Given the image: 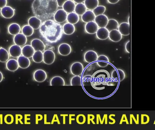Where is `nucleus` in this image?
<instances>
[{"instance_id": "nucleus-1", "label": "nucleus", "mask_w": 155, "mask_h": 130, "mask_svg": "<svg viewBox=\"0 0 155 130\" xmlns=\"http://www.w3.org/2000/svg\"><path fill=\"white\" fill-rule=\"evenodd\" d=\"M39 32L42 37L51 43L59 41L63 34L61 25L52 20L44 21L40 27Z\"/></svg>"}, {"instance_id": "nucleus-2", "label": "nucleus", "mask_w": 155, "mask_h": 130, "mask_svg": "<svg viewBox=\"0 0 155 130\" xmlns=\"http://www.w3.org/2000/svg\"><path fill=\"white\" fill-rule=\"evenodd\" d=\"M53 0H34L31 5L35 16L44 21L52 16L54 11Z\"/></svg>"}, {"instance_id": "nucleus-3", "label": "nucleus", "mask_w": 155, "mask_h": 130, "mask_svg": "<svg viewBox=\"0 0 155 130\" xmlns=\"http://www.w3.org/2000/svg\"><path fill=\"white\" fill-rule=\"evenodd\" d=\"M43 61L45 64L47 65H51L55 61V53L51 50H47L43 53Z\"/></svg>"}, {"instance_id": "nucleus-4", "label": "nucleus", "mask_w": 155, "mask_h": 130, "mask_svg": "<svg viewBox=\"0 0 155 130\" xmlns=\"http://www.w3.org/2000/svg\"><path fill=\"white\" fill-rule=\"evenodd\" d=\"M70 70L71 74L74 76H80L84 70V67L81 62H76L71 65Z\"/></svg>"}, {"instance_id": "nucleus-5", "label": "nucleus", "mask_w": 155, "mask_h": 130, "mask_svg": "<svg viewBox=\"0 0 155 130\" xmlns=\"http://www.w3.org/2000/svg\"><path fill=\"white\" fill-rule=\"evenodd\" d=\"M68 13L63 9L58 10L54 14V19L58 23H62L67 20Z\"/></svg>"}, {"instance_id": "nucleus-6", "label": "nucleus", "mask_w": 155, "mask_h": 130, "mask_svg": "<svg viewBox=\"0 0 155 130\" xmlns=\"http://www.w3.org/2000/svg\"><path fill=\"white\" fill-rule=\"evenodd\" d=\"M15 10L10 6H5L1 9V14L3 18L6 19H11L15 14Z\"/></svg>"}, {"instance_id": "nucleus-7", "label": "nucleus", "mask_w": 155, "mask_h": 130, "mask_svg": "<svg viewBox=\"0 0 155 130\" xmlns=\"http://www.w3.org/2000/svg\"><path fill=\"white\" fill-rule=\"evenodd\" d=\"M33 78L34 80L37 82H44L47 78V73L43 70H38L34 72L33 74Z\"/></svg>"}, {"instance_id": "nucleus-8", "label": "nucleus", "mask_w": 155, "mask_h": 130, "mask_svg": "<svg viewBox=\"0 0 155 130\" xmlns=\"http://www.w3.org/2000/svg\"><path fill=\"white\" fill-rule=\"evenodd\" d=\"M98 57V54L96 51L93 50H89L84 55V60L87 63H92L97 61Z\"/></svg>"}, {"instance_id": "nucleus-9", "label": "nucleus", "mask_w": 155, "mask_h": 130, "mask_svg": "<svg viewBox=\"0 0 155 130\" xmlns=\"http://www.w3.org/2000/svg\"><path fill=\"white\" fill-rule=\"evenodd\" d=\"M9 53L13 57H18L22 54V48L21 46L14 44L9 48Z\"/></svg>"}, {"instance_id": "nucleus-10", "label": "nucleus", "mask_w": 155, "mask_h": 130, "mask_svg": "<svg viewBox=\"0 0 155 130\" xmlns=\"http://www.w3.org/2000/svg\"><path fill=\"white\" fill-rule=\"evenodd\" d=\"M108 18L104 14L96 16L95 17V21L99 28H103L106 27L108 21Z\"/></svg>"}, {"instance_id": "nucleus-11", "label": "nucleus", "mask_w": 155, "mask_h": 130, "mask_svg": "<svg viewBox=\"0 0 155 130\" xmlns=\"http://www.w3.org/2000/svg\"><path fill=\"white\" fill-rule=\"evenodd\" d=\"M58 51L60 55L63 56H68L71 52V48L68 43H61L59 46Z\"/></svg>"}, {"instance_id": "nucleus-12", "label": "nucleus", "mask_w": 155, "mask_h": 130, "mask_svg": "<svg viewBox=\"0 0 155 130\" xmlns=\"http://www.w3.org/2000/svg\"><path fill=\"white\" fill-rule=\"evenodd\" d=\"M98 29V26L94 21L87 23L85 25V31L89 34H95Z\"/></svg>"}, {"instance_id": "nucleus-13", "label": "nucleus", "mask_w": 155, "mask_h": 130, "mask_svg": "<svg viewBox=\"0 0 155 130\" xmlns=\"http://www.w3.org/2000/svg\"><path fill=\"white\" fill-rule=\"evenodd\" d=\"M31 45L34 48V50L43 51L45 49V45L42 41L38 39H34L31 42Z\"/></svg>"}, {"instance_id": "nucleus-14", "label": "nucleus", "mask_w": 155, "mask_h": 130, "mask_svg": "<svg viewBox=\"0 0 155 130\" xmlns=\"http://www.w3.org/2000/svg\"><path fill=\"white\" fill-rule=\"evenodd\" d=\"M13 42L16 45L23 46L27 43V38L22 33H19L14 36Z\"/></svg>"}, {"instance_id": "nucleus-15", "label": "nucleus", "mask_w": 155, "mask_h": 130, "mask_svg": "<svg viewBox=\"0 0 155 130\" xmlns=\"http://www.w3.org/2000/svg\"><path fill=\"white\" fill-rule=\"evenodd\" d=\"M118 30L123 36H128L130 34V25L127 22H123L119 25Z\"/></svg>"}, {"instance_id": "nucleus-16", "label": "nucleus", "mask_w": 155, "mask_h": 130, "mask_svg": "<svg viewBox=\"0 0 155 130\" xmlns=\"http://www.w3.org/2000/svg\"><path fill=\"white\" fill-rule=\"evenodd\" d=\"M28 25L31 26L34 29H39L41 25L42 22L40 19L36 16H32L28 20Z\"/></svg>"}, {"instance_id": "nucleus-17", "label": "nucleus", "mask_w": 155, "mask_h": 130, "mask_svg": "<svg viewBox=\"0 0 155 130\" xmlns=\"http://www.w3.org/2000/svg\"><path fill=\"white\" fill-rule=\"evenodd\" d=\"M96 15L94 14L91 10L87 11L82 15L81 20L84 22L88 23L89 22L93 21L95 20Z\"/></svg>"}, {"instance_id": "nucleus-18", "label": "nucleus", "mask_w": 155, "mask_h": 130, "mask_svg": "<svg viewBox=\"0 0 155 130\" xmlns=\"http://www.w3.org/2000/svg\"><path fill=\"white\" fill-rule=\"evenodd\" d=\"M108 38L114 42H118L122 39V35L118 30H112L109 32Z\"/></svg>"}, {"instance_id": "nucleus-19", "label": "nucleus", "mask_w": 155, "mask_h": 130, "mask_svg": "<svg viewBox=\"0 0 155 130\" xmlns=\"http://www.w3.org/2000/svg\"><path fill=\"white\" fill-rule=\"evenodd\" d=\"M19 67L22 69H26L30 65L31 62L28 58L21 55L18 57V60Z\"/></svg>"}, {"instance_id": "nucleus-20", "label": "nucleus", "mask_w": 155, "mask_h": 130, "mask_svg": "<svg viewBox=\"0 0 155 130\" xmlns=\"http://www.w3.org/2000/svg\"><path fill=\"white\" fill-rule=\"evenodd\" d=\"M109 33V31L105 27H103V28H99L98 29L96 32V35H97V38L99 39L104 40L108 38Z\"/></svg>"}, {"instance_id": "nucleus-21", "label": "nucleus", "mask_w": 155, "mask_h": 130, "mask_svg": "<svg viewBox=\"0 0 155 130\" xmlns=\"http://www.w3.org/2000/svg\"><path fill=\"white\" fill-rule=\"evenodd\" d=\"M75 6H76V4L74 2L71 0H68L64 3L62 7L64 11H65L67 13L69 14L74 11Z\"/></svg>"}, {"instance_id": "nucleus-22", "label": "nucleus", "mask_w": 155, "mask_h": 130, "mask_svg": "<svg viewBox=\"0 0 155 130\" xmlns=\"http://www.w3.org/2000/svg\"><path fill=\"white\" fill-rule=\"evenodd\" d=\"M35 51L31 45H26L22 48V55L28 58H31L32 57Z\"/></svg>"}, {"instance_id": "nucleus-23", "label": "nucleus", "mask_w": 155, "mask_h": 130, "mask_svg": "<svg viewBox=\"0 0 155 130\" xmlns=\"http://www.w3.org/2000/svg\"><path fill=\"white\" fill-rule=\"evenodd\" d=\"M125 72L122 70L118 69L114 70L111 73V77L114 79H118L121 81L124 80L125 78Z\"/></svg>"}, {"instance_id": "nucleus-24", "label": "nucleus", "mask_w": 155, "mask_h": 130, "mask_svg": "<svg viewBox=\"0 0 155 130\" xmlns=\"http://www.w3.org/2000/svg\"><path fill=\"white\" fill-rule=\"evenodd\" d=\"M21 29L20 26L19 24L17 23H12L9 25L8 27V32L9 34L12 35H17L18 33L20 32Z\"/></svg>"}, {"instance_id": "nucleus-25", "label": "nucleus", "mask_w": 155, "mask_h": 130, "mask_svg": "<svg viewBox=\"0 0 155 130\" xmlns=\"http://www.w3.org/2000/svg\"><path fill=\"white\" fill-rule=\"evenodd\" d=\"M6 67L7 69L10 71H15L18 69V63L16 60L12 59L7 61Z\"/></svg>"}, {"instance_id": "nucleus-26", "label": "nucleus", "mask_w": 155, "mask_h": 130, "mask_svg": "<svg viewBox=\"0 0 155 130\" xmlns=\"http://www.w3.org/2000/svg\"><path fill=\"white\" fill-rule=\"evenodd\" d=\"M97 64L101 67H105L108 65L109 60L107 57L104 55H101L98 57L97 60Z\"/></svg>"}, {"instance_id": "nucleus-27", "label": "nucleus", "mask_w": 155, "mask_h": 130, "mask_svg": "<svg viewBox=\"0 0 155 130\" xmlns=\"http://www.w3.org/2000/svg\"><path fill=\"white\" fill-rule=\"evenodd\" d=\"M62 30L63 32L66 35H71L75 32V27L74 24H71L69 23H67L63 25Z\"/></svg>"}, {"instance_id": "nucleus-28", "label": "nucleus", "mask_w": 155, "mask_h": 130, "mask_svg": "<svg viewBox=\"0 0 155 130\" xmlns=\"http://www.w3.org/2000/svg\"><path fill=\"white\" fill-rule=\"evenodd\" d=\"M50 85L51 86H64L65 85V82L64 79L61 77L56 76L51 79L50 81Z\"/></svg>"}, {"instance_id": "nucleus-29", "label": "nucleus", "mask_w": 155, "mask_h": 130, "mask_svg": "<svg viewBox=\"0 0 155 130\" xmlns=\"http://www.w3.org/2000/svg\"><path fill=\"white\" fill-rule=\"evenodd\" d=\"M119 23L117 21L114 19H110L108 20L105 28L110 32L112 30L117 29Z\"/></svg>"}, {"instance_id": "nucleus-30", "label": "nucleus", "mask_w": 155, "mask_h": 130, "mask_svg": "<svg viewBox=\"0 0 155 130\" xmlns=\"http://www.w3.org/2000/svg\"><path fill=\"white\" fill-rule=\"evenodd\" d=\"M67 20L69 23L73 24H76L79 20V16L76 13L73 12L68 14Z\"/></svg>"}, {"instance_id": "nucleus-31", "label": "nucleus", "mask_w": 155, "mask_h": 130, "mask_svg": "<svg viewBox=\"0 0 155 130\" xmlns=\"http://www.w3.org/2000/svg\"><path fill=\"white\" fill-rule=\"evenodd\" d=\"M84 5L87 9L93 10L98 5V0H85Z\"/></svg>"}, {"instance_id": "nucleus-32", "label": "nucleus", "mask_w": 155, "mask_h": 130, "mask_svg": "<svg viewBox=\"0 0 155 130\" xmlns=\"http://www.w3.org/2000/svg\"><path fill=\"white\" fill-rule=\"evenodd\" d=\"M9 58V53L4 48H0V62H5Z\"/></svg>"}, {"instance_id": "nucleus-33", "label": "nucleus", "mask_w": 155, "mask_h": 130, "mask_svg": "<svg viewBox=\"0 0 155 130\" xmlns=\"http://www.w3.org/2000/svg\"><path fill=\"white\" fill-rule=\"evenodd\" d=\"M87 8L84 4L78 3L75 6V12L78 15H82L87 11Z\"/></svg>"}, {"instance_id": "nucleus-34", "label": "nucleus", "mask_w": 155, "mask_h": 130, "mask_svg": "<svg viewBox=\"0 0 155 130\" xmlns=\"http://www.w3.org/2000/svg\"><path fill=\"white\" fill-rule=\"evenodd\" d=\"M21 32L26 37H30L34 33V29L29 25H25L22 27Z\"/></svg>"}, {"instance_id": "nucleus-35", "label": "nucleus", "mask_w": 155, "mask_h": 130, "mask_svg": "<svg viewBox=\"0 0 155 130\" xmlns=\"http://www.w3.org/2000/svg\"><path fill=\"white\" fill-rule=\"evenodd\" d=\"M32 60L36 63H41L43 61V55L42 51H35L33 56Z\"/></svg>"}, {"instance_id": "nucleus-36", "label": "nucleus", "mask_w": 155, "mask_h": 130, "mask_svg": "<svg viewBox=\"0 0 155 130\" xmlns=\"http://www.w3.org/2000/svg\"><path fill=\"white\" fill-rule=\"evenodd\" d=\"M106 8L105 6L103 5H98L97 7L93 10V12L96 16L103 14L106 11Z\"/></svg>"}, {"instance_id": "nucleus-37", "label": "nucleus", "mask_w": 155, "mask_h": 130, "mask_svg": "<svg viewBox=\"0 0 155 130\" xmlns=\"http://www.w3.org/2000/svg\"><path fill=\"white\" fill-rule=\"evenodd\" d=\"M71 85L81 86V79L80 76H74L71 80Z\"/></svg>"}, {"instance_id": "nucleus-38", "label": "nucleus", "mask_w": 155, "mask_h": 130, "mask_svg": "<svg viewBox=\"0 0 155 130\" xmlns=\"http://www.w3.org/2000/svg\"><path fill=\"white\" fill-rule=\"evenodd\" d=\"M125 49L126 51L128 53H130V41H128L125 45Z\"/></svg>"}, {"instance_id": "nucleus-39", "label": "nucleus", "mask_w": 155, "mask_h": 130, "mask_svg": "<svg viewBox=\"0 0 155 130\" xmlns=\"http://www.w3.org/2000/svg\"><path fill=\"white\" fill-rule=\"evenodd\" d=\"M7 3H8L7 0H0V9H2L6 6Z\"/></svg>"}, {"instance_id": "nucleus-40", "label": "nucleus", "mask_w": 155, "mask_h": 130, "mask_svg": "<svg viewBox=\"0 0 155 130\" xmlns=\"http://www.w3.org/2000/svg\"><path fill=\"white\" fill-rule=\"evenodd\" d=\"M68 0H56L58 6L59 7H62L65 2Z\"/></svg>"}, {"instance_id": "nucleus-41", "label": "nucleus", "mask_w": 155, "mask_h": 130, "mask_svg": "<svg viewBox=\"0 0 155 130\" xmlns=\"http://www.w3.org/2000/svg\"><path fill=\"white\" fill-rule=\"evenodd\" d=\"M120 0H107L108 2L111 4H115L119 2Z\"/></svg>"}, {"instance_id": "nucleus-42", "label": "nucleus", "mask_w": 155, "mask_h": 130, "mask_svg": "<svg viewBox=\"0 0 155 130\" xmlns=\"http://www.w3.org/2000/svg\"><path fill=\"white\" fill-rule=\"evenodd\" d=\"M73 2H74L76 3H82L84 2L85 0H72Z\"/></svg>"}, {"instance_id": "nucleus-43", "label": "nucleus", "mask_w": 155, "mask_h": 130, "mask_svg": "<svg viewBox=\"0 0 155 130\" xmlns=\"http://www.w3.org/2000/svg\"><path fill=\"white\" fill-rule=\"evenodd\" d=\"M3 79V74L0 71V83L2 81V79Z\"/></svg>"}]
</instances>
